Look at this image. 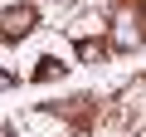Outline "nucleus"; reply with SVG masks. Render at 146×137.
<instances>
[{
    "instance_id": "nucleus-1",
    "label": "nucleus",
    "mask_w": 146,
    "mask_h": 137,
    "mask_svg": "<svg viewBox=\"0 0 146 137\" xmlns=\"http://www.w3.org/2000/svg\"><path fill=\"white\" fill-rule=\"evenodd\" d=\"M34 25H39V10H34V5H10V10H0V39H10V44L25 39Z\"/></svg>"
},
{
    "instance_id": "nucleus-2",
    "label": "nucleus",
    "mask_w": 146,
    "mask_h": 137,
    "mask_svg": "<svg viewBox=\"0 0 146 137\" xmlns=\"http://www.w3.org/2000/svg\"><path fill=\"white\" fill-rule=\"evenodd\" d=\"M146 39V20H141V10L136 5H127L122 15H117V30H112V44L117 49H136Z\"/></svg>"
},
{
    "instance_id": "nucleus-3",
    "label": "nucleus",
    "mask_w": 146,
    "mask_h": 137,
    "mask_svg": "<svg viewBox=\"0 0 146 137\" xmlns=\"http://www.w3.org/2000/svg\"><path fill=\"white\" fill-rule=\"evenodd\" d=\"M102 54H107V44H102V39H83V44H78V59H83V64H98Z\"/></svg>"
},
{
    "instance_id": "nucleus-4",
    "label": "nucleus",
    "mask_w": 146,
    "mask_h": 137,
    "mask_svg": "<svg viewBox=\"0 0 146 137\" xmlns=\"http://www.w3.org/2000/svg\"><path fill=\"white\" fill-rule=\"evenodd\" d=\"M58 74H63V64H58V59H39V68H34V79H39V83H49V79H58Z\"/></svg>"
},
{
    "instance_id": "nucleus-5",
    "label": "nucleus",
    "mask_w": 146,
    "mask_h": 137,
    "mask_svg": "<svg viewBox=\"0 0 146 137\" xmlns=\"http://www.w3.org/2000/svg\"><path fill=\"white\" fill-rule=\"evenodd\" d=\"M15 83V74H5V68H0V88H10Z\"/></svg>"
}]
</instances>
